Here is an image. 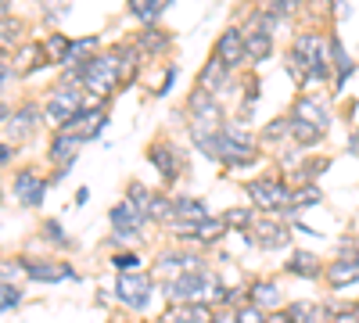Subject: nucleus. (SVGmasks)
I'll return each mask as SVG.
<instances>
[{"mask_svg":"<svg viewBox=\"0 0 359 323\" xmlns=\"http://www.w3.org/2000/svg\"><path fill=\"white\" fill-rule=\"evenodd\" d=\"M287 72L294 76L298 86L334 83L331 57H327V36L316 33V29H302V33H294V40L287 47Z\"/></svg>","mask_w":359,"mask_h":323,"instance_id":"obj_1","label":"nucleus"},{"mask_svg":"<svg viewBox=\"0 0 359 323\" xmlns=\"http://www.w3.org/2000/svg\"><path fill=\"white\" fill-rule=\"evenodd\" d=\"M65 79L72 86H83V90H90L94 97H111L118 86H123V69H118V57L115 50H101L94 54L90 62L76 65V69H65Z\"/></svg>","mask_w":359,"mask_h":323,"instance_id":"obj_2","label":"nucleus"},{"mask_svg":"<svg viewBox=\"0 0 359 323\" xmlns=\"http://www.w3.org/2000/svg\"><path fill=\"white\" fill-rule=\"evenodd\" d=\"M245 194H248V201H252V209L262 212V216L280 219V216H291V212H294V209H291L294 187H291V180H284L280 172L252 176V180L245 184Z\"/></svg>","mask_w":359,"mask_h":323,"instance_id":"obj_3","label":"nucleus"},{"mask_svg":"<svg viewBox=\"0 0 359 323\" xmlns=\"http://www.w3.org/2000/svg\"><path fill=\"white\" fill-rule=\"evenodd\" d=\"M216 287H219V277H216V266L208 262V266H201V270H191L184 277L169 280L162 295L169 298V305H191V302H208L212 305Z\"/></svg>","mask_w":359,"mask_h":323,"instance_id":"obj_4","label":"nucleus"},{"mask_svg":"<svg viewBox=\"0 0 359 323\" xmlns=\"http://www.w3.org/2000/svg\"><path fill=\"white\" fill-rule=\"evenodd\" d=\"M83 108H86V101H83V90H79V86L57 83L54 90L43 97V119H47V123L54 126V133H57V130H65Z\"/></svg>","mask_w":359,"mask_h":323,"instance_id":"obj_5","label":"nucleus"},{"mask_svg":"<svg viewBox=\"0 0 359 323\" xmlns=\"http://www.w3.org/2000/svg\"><path fill=\"white\" fill-rule=\"evenodd\" d=\"M201 266H208V259H205L201 252L172 245V248H162V252H158V259H155V273H151V277H158L162 284H169V280L184 277V273H191V270H201Z\"/></svg>","mask_w":359,"mask_h":323,"instance_id":"obj_6","label":"nucleus"},{"mask_svg":"<svg viewBox=\"0 0 359 323\" xmlns=\"http://www.w3.org/2000/svg\"><path fill=\"white\" fill-rule=\"evenodd\" d=\"M184 111L191 115V133H212L226 123V111L219 104L216 94H205V90H191Z\"/></svg>","mask_w":359,"mask_h":323,"instance_id":"obj_7","label":"nucleus"},{"mask_svg":"<svg viewBox=\"0 0 359 323\" xmlns=\"http://www.w3.org/2000/svg\"><path fill=\"white\" fill-rule=\"evenodd\" d=\"M115 298L118 305H126L130 312H144L155 298V277L151 273H123L115 280Z\"/></svg>","mask_w":359,"mask_h":323,"instance_id":"obj_8","label":"nucleus"},{"mask_svg":"<svg viewBox=\"0 0 359 323\" xmlns=\"http://www.w3.org/2000/svg\"><path fill=\"white\" fill-rule=\"evenodd\" d=\"M147 162L158 169V176H162V184H165V187L176 184L180 176H184V169H187V155H184V148H176V144L165 140V137L147 144Z\"/></svg>","mask_w":359,"mask_h":323,"instance_id":"obj_9","label":"nucleus"},{"mask_svg":"<svg viewBox=\"0 0 359 323\" xmlns=\"http://www.w3.org/2000/svg\"><path fill=\"white\" fill-rule=\"evenodd\" d=\"M108 223H111V230H115V238H111V241H118V245H137V241L144 238L140 230L147 226L144 212L137 209V205H130L126 198L108 209Z\"/></svg>","mask_w":359,"mask_h":323,"instance_id":"obj_10","label":"nucleus"},{"mask_svg":"<svg viewBox=\"0 0 359 323\" xmlns=\"http://www.w3.org/2000/svg\"><path fill=\"white\" fill-rule=\"evenodd\" d=\"M212 57H219V62H223L230 72H241V69H248V65H252L248 47H245V33H241V25H226L223 33L216 36Z\"/></svg>","mask_w":359,"mask_h":323,"instance_id":"obj_11","label":"nucleus"},{"mask_svg":"<svg viewBox=\"0 0 359 323\" xmlns=\"http://www.w3.org/2000/svg\"><path fill=\"white\" fill-rule=\"evenodd\" d=\"M47 187H50V180H43L40 169H33V165L18 169L15 180H11V194H15V201L22 205V209H40Z\"/></svg>","mask_w":359,"mask_h":323,"instance_id":"obj_12","label":"nucleus"},{"mask_svg":"<svg viewBox=\"0 0 359 323\" xmlns=\"http://www.w3.org/2000/svg\"><path fill=\"white\" fill-rule=\"evenodd\" d=\"M248 238L262 252H284L291 245V226L280 223V219H273V216H259L255 226L248 230Z\"/></svg>","mask_w":359,"mask_h":323,"instance_id":"obj_13","label":"nucleus"},{"mask_svg":"<svg viewBox=\"0 0 359 323\" xmlns=\"http://www.w3.org/2000/svg\"><path fill=\"white\" fill-rule=\"evenodd\" d=\"M25 259V277L36 280V284H62V280H79L72 262H62V259Z\"/></svg>","mask_w":359,"mask_h":323,"instance_id":"obj_14","label":"nucleus"},{"mask_svg":"<svg viewBox=\"0 0 359 323\" xmlns=\"http://www.w3.org/2000/svg\"><path fill=\"white\" fill-rule=\"evenodd\" d=\"M248 305H255V309H262V312L284 309V305H287L284 287H280L273 277H255V280H248Z\"/></svg>","mask_w":359,"mask_h":323,"instance_id":"obj_15","label":"nucleus"},{"mask_svg":"<svg viewBox=\"0 0 359 323\" xmlns=\"http://www.w3.org/2000/svg\"><path fill=\"white\" fill-rule=\"evenodd\" d=\"M108 126V111L104 108H83L76 119L65 126V133L76 140V144H86V140H97Z\"/></svg>","mask_w":359,"mask_h":323,"instance_id":"obj_16","label":"nucleus"},{"mask_svg":"<svg viewBox=\"0 0 359 323\" xmlns=\"http://www.w3.org/2000/svg\"><path fill=\"white\" fill-rule=\"evenodd\" d=\"M40 123H43V108L40 104H33V101H25V104H18L15 111H11V119H8V133H11V140L15 144H22V140H29L36 130H40Z\"/></svg>","mask_w":359,"mask_h":323,"instance_id":"obj_17","label":"nucleus"},{"mask_svg":"<svg viewBox=\"0 0 359 323\" xmlns=\"http://www.w3.org/2000/svg\"><path fill=\"white\" fill-rule=\"evenodd\" d=\"M287 115H291V119H302V123L316 126L320 133H331V108H327L320 97H313V94H302Z\"/></svg>","mask_w":359,"mask_h":323,"instance_id":"obj_18","label":"nucleus"},{"mask_svg":"<svg viewBox=\"0 0 359 323\" xmlns=\"http://www.w3.org/2000/svg\"><path fill=\"white\" fill-rule=\"evenodd\" d=\"M230 83H233V72L219 62V57H208V62L201 65V72H198V79H194V90H205V94H223V90H230Z\"/></svg>","mask_w":359,"mask_h":323,"instance_id":"obj_19","label":"nucleus"},{"mask_svg":"<svg viewBox=\"0 0 359 323\" xmlns=\"http://www.w3.org/2000/svg\"><path fill=\"white\" fill-rule=\"evenodd\" d=\"M323 280L331 284L334 291H345V287L359 284V252L331 259V262H327V273H323Z\"/></svg>","mask_w":359,"mask_h":323,"instance_id":"obj_20","label":"nucleus"},{"mask_svg":"<svg viewBox=\"0 0 359 323\" xmlns=\"http://www.w3.org/2000/svg\"><path fill=\"white\" fill-rule=\"evenodd\" d=\"M205 219H212V212L205 209V201L201 198H187V194H176L172 198V216L169 223H180V226H198ZM165 223V226H169Z\"/></svg>","mask_w":359,"mask_h":323,"instance_id":"obj_21","label":"nucleus"},{"mask_svg":"<svg viewBox=\"0 0 359 323\" xmlns=\"http://www.w3.org/2000/svg\"><path fill=\"white\" fill-rule=\"evenodd\" d=\"M327 57H331L334 86L341 90V86L348 83V76L355 72V62H352V54L345 50V43H341V36H338V33H331V36H327Z\"/></svg>","mask_w":359,"mask_h":323,"instance_id":"obj_22","label":"nucleus"},{"mask_svg":"<svg viewBox=\"0 0 359 323\" xmlns=\"http://www.w3.org/2000/svg\"><path fill=\"white\" fill-rule=\"evenodd\" d=\"M284 273L306 277V280H320V277L327 273V262H320V255H313V252L294 248V252L287 255V262H284Z\"/></svg>","mask_w":359,"mask_h":323,"instance_id":"obj_23","label":"nucleus"},{"mask_svg":"<svg viewBox=\"0 0 359 323\" xmlns=\"http://www.w3.org/2000/svg\"><path fill=\"white\" fill-rule=\"evenodd\" d=\"M172 33H165V29H158V25H151V29H140L137 33V40H133V47L140 50V57H162V54H169L172 50Z\"/></svg>","mask_w":359,"mask_h":323,"instance_id":"obj_24","label":"nucleus"},{"mask_svg":"<svg viewBox=\"0 0 359 323\" xmlns=\"http://www.w3.org/2000/svg\"><path fill=\"white\" fill-rule=\"evenodd\" d=\"M241 33H245V47H248V57H252V65L266 62V57L273 54L277 40H273V33H266L262 25H252V22H245V25H241Z\"/></svg>","mask_w":359,"mask_h":323,"instance_id":"obj_25","label":"nucleus"},{"mask_svg":"<svg viewBox=\"0 0 359 323\" xmlns=\"http://www.w3.org/2000/svg\"><path fill=\"white\" fill-rule=\"evenodd\" d=\"M212 305L208 302H191V305H165L158 323H208L212 319Z\"/></svg>","mask_w":359,"mask_h":323,"instance_id":"obj_26","label":"nucleus"},{"mask_svg":"<svg viewBox=\"0 0 359 323\" xmlns=\"http://www.w3.org/2000/svg\"><path fill=\"white\" fill-rule=\"evenodd\" d=\"M47 65V57H43V47L33 40V43H22L15 54H11V69L15 76H29V72H36Z\"/></svg>","mask_w":359,"mask_h":323,"instance_id":"obj_27","label":"nucleus"},{"mask_svg":"<svg viewBox=\"0 0 359 323\" xmlns=\"http://www.w3.org/2000/svg\"><path fill=\"white\" fill-rule=\"evenodd\" d=\"M47 162L57 165V169H72V162H76V140H72L65 130L54 133L50 148H47Z\"/></svg>","mask_w":359,"mask_h":323,"instance_id":"obj_28","label":"nucleus"},{"mask_svg":"<svg viewBox=\"0 0 359 323\" xmlns=\"http://www.w3.org/2000/svg\"><path fill=\"white\" fill-rule=\"evenodd\" d=\"M331 169V158L327 155H306L302 162H298V169H291V187H302V184H316L320 180V172Z\"/></svg>","mask_w":359,"mask_h":323,"instance_id":"obj_29","label":"nucleus"},{"mask_svg":"<svg viewBox=\"0 0 359 323\" xmlns=\"http://www.w3.org/2000/svg\"><path fill=\"white\" fill-rule=\"evenodd\" d=\"M126 11H130V18H137L144 29H151V25L162 22V15L169 11V4H162V0H130Z\"/></svg>","mask_w":359,"mask_h":323,"instance_id":"obj_30","label":"nucleus"},{"mask_svg":"<svg viewBox=\"0 0 359 323\" xmlns=\"http://www.w3.org/2000/svg\"><path fill=\"white\" fill-rule=\"evenodd\" d=\"M287 148L291 144V130H287V115H280L277 123H266L262 133H259V148Z\"/></svg>","mask_w":359,"mask_h":323,"instance_id":"obj_31","label":"nucleus"},{"mask_svg":"<svg viewBox=\"0 0 359 323\" xmlns=\"http://www.w3.org/2000/svg\"><path fill=\"white\" fill-rule=\"evenodd\" d=\"M40 47H43L47 65H65L69 47H72V36H65V33H50L47 40H40Z\"/></svg>","mask_w":359,"mask_h":323,"instance_id":"obj_32","label":"nucleus"},{"mask_svg":"<svg viewBox=\"0 0 359 323\" xmlns=\"http://www.w3.org/2000/svg\"><path fill=\"white\" fill-rule=\"evenodd\" d=\"M22 47V22H15L11 15L0 18V50L4 54H15Z\"/></svg>","mask_w":359,"mask_h":323,"instance_id":"obj_33","label":"nucleus"},{"mask_svg":"<svg viewBox=\"0 0 359 323\" xmlns=\"http://www.w3.org/2000/svg\"><path fill=\"white\" fill-rule=\"evenodd\" d=\"M25 280V259H0V287H18Z\"/></svg>","mask_w":359,"mask_h":323,"instance_id":"obj_34","label":"nucleus"},{"mask_svg":"<svg viewBox=\"0 0 359 323\" xmlns=\"http://www.w3.org/2000/svg\"><path fill=\"white\" fill-rule=\"evenodd\" d=\"M320 201H323L320 184H302V187H294V194H291V209H294V212H298V209H316Z\"/></svg>","mask_w":359,"mask_h":323,"instance_id":"obj_35","label":"nucleus"},{"mask_svg":"<svg viewBox=\"0 0 359 323\" xmlns=\"http://www.w3.org/2000/svg\"><path fill=\"white\" fill-rule=\"evenodd\" d=\"M111 266L118 270V277H123V273H140L144 270V259H140V252H115L111 255Z\"/></svg>","mask_w":359,"mask_h":323,"instance_id":"obj_36","label":"nucleus"},{"mask_svg":"<svg viewBox=\"0 0 359 323\" xmlns=\"http://www.w3.org/2000/svg\"><path fill=\"white\" fill-rule=\"evenodd\" d=\"M40 238H43V241H50L54 248H72V238H65V230H62V223H57V219H43Z\"/></svg>","mask_w":359,"mask_h":323,"instance_id":"obj_37","label":"nucleus"},{"mask_svg":"<svg viewBox=\"0 0 359 323\" xmlns=\"http://www.w3.org/2000/svg\"><path fill=\"white\" fill-rule=\"evenodd\" d=\"M233 323H269V312H262V309H255V305H237L233 309Z\"/></svg>","mask_w":359,"mask_h":323,"instance_id":"obj_38","label":"nucleus"},{"mask_svg":"<svg viewBox=\"0 0 359 323\" xmlns=\"http://www.w3.org/2000/svg\"><path fill=\"white\" fill-rule=\"evenodd\" d=\"M22 298H25L22 287H0V312H8V309L22 305Z\"/></svg>","mask_w":359,"mask_h":323,"instance_id":"obj_39","label":"nucleus"},{"mask_svg":"<svg viewBox=\"0 0 359 323\" xmlns=\"http://www.w3.org/2000/svg\"><path fill=\"white\" fill-rule=\"evenodd\" d=\"M331 323H359V302H352V305H334Z\"/></svg>","mask_w":359,"mask_h":323,"instance_id":"obj_40","label":"nucleus"},{"mask_svg":"<svg viewBox=\"0 0 359 323\" xmlns=\"http://www.w3.org/2000/svg\"><path fill=\"white\" fill-rule=\"evenodd\" d=\"M176 76H180V69H176V65L169 62V65H165V76H162V83H158V90H155L158 97H165V94L172 90V83H176Z\"/></svg>","mask_w":359,"mask_h":323,"instance_id":"obj_41","label":"nucleus"},{"mask_svg":"<svg viewBox=\"0 0 359 323\" xmlns=\"http://www.w3.org/2000/svg\"><path fill=\"white\" fill-rule=\"evenodd\" d=\"M11 79H15V69L0 62V90H8V86H11Z\"/></svg>","mask_w":359,"mask_h":323,"instance_id":"obj_42","label":"nucleus"},{"mask_svg":"<svg viewBox=\"0 0 359 323\" xmlns=\"http://www.w3.org/2000/svg\"><path fill=\"white\" fill-rule=\"evenodd\" d=\"M269 323H298L291 312H287V305L284 309H277V312H269Z\"/></svg>","mask_w":359,"mask_h":323,"instance_id":"obj_43","label":"nucleus"},{"mask_svg":"<svg viewBox=\"0 0 359 323\" xmlns=\"http://www.w3.org/2000/svg\"><path fill=\"white\" fill-rule=\"evenodd\" d=\"M11 158H15V148H11V144H4V140H0V169H4Z\"/></svg>","mask_w":359,"mask_h":323,"instance_id":"obj_44","label":"nucleus"},{"mask_svg":"<svg viewBox=\"0 0 359 323\" xmlns=\"http://www.w3.org/2000/svg\"><path fill=\"white\" fill-rule=\"evenodd\" d=\"M208 323H233V309H216Z\"/></svg>","mask_w":359,"mask_h":323,"instance_id":"obj_45","label":"nucleus"},{"mask_svg":"<svg viewBox=\"0 0 359 323\" xmlns=\"http://www.w3.org/2000/svg\"><path fill=\"white\" fill-rule=\"evenodd\" d=\"M348 151L359 155V130H352V137H348Z\"/></svg>","mask_w":359,"mask_h":323,"instance_id":"obj_46","label":"nucleus"},{"mask_svg":"<svg viewBox=\"0 0 359 323\" xmlns=\"http://www.w3.org/2000/svg\"><path fill=\"white\" fill-rule=\"evenodd\" d=\"M86 201H90V187H79L76 191V205H86Z\"/></svg>","mask_w":359,"mask_h":323,"instance_id":"obj_47","label":"nucleus"},{"mask_svg":"<svg viewBox=\"0 0 359 323\" xmlns=\"http://www.w3.org/2000/svg\"><path fill=\"white\" fill-rule=\"evenodd\" d=\"M4 119H11V108H8V104H0V123H4Z\"/></svg>","mask_w":359,"mask_h":323,"instance_id":"obj_48","label":"nucleus"},{"mask_svg":"<svg viewBox=\"0 0 359 323\" xmlns=\"http://www.w3.org/2000/svg\"><path fill=\"white\" fill-rule=\"evenodd\" d=\"M126 323H140V319H126Z\"/></svg>","mask_w":359,"mask_h":323,"instance_id":"obj_49","label":"nucleus"}]
</instances>
